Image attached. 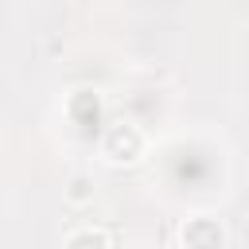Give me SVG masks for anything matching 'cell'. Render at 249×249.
Wrapping results in <instances>:
<instances>
[{"instance_id": "cell-1", "label": "cell", "mask_w": 249, "mask_h": 249, "mask_svg": "<svg viewBox=\"0 0 249 249\" xmlns=\"http://www.w3.org/2000/svg\"><path fill=\"white\" fill-rule=\"evenodd\" d=\"M101 152L109 163H136L144 152V136L136 124H109L101 136Z\"/></svg>"}, {"instance_id": "cell-2", "label": "cell", "mask_w": 249, "mask_h": 249, "mask_svg": "<svg viewBox=\"0 0 249 249\" xmlns=\"http://www.w3.org/2000/svg\"><path fill=\"white\" fill-rule=\"evenodd\" d=\"M183 245L187 249H226V230L214 218H187Z\"/></svg>"}, {"instance_id": "cell-3", "label": "cell", "mask_w": 249, "mask_h": 249, "mask_svg": "<svg viewBox=\"0 0 249 249\" xmlns=\"http://www.w3.org/2000/svg\"><path fill=\"white\" fill-rule=\"evenodd\" d=\"M66 249H109V237L101 230H78L66 237Z\"/></svg>"}, {"instance_id": "cell-4", "label": "cell", "mask_w": 249, "mask_h": 249, "mask_svg": "<svg viewBox=\"0 0 249 249\" xmlns=\"http://www.w3.org/2000/svg\"><path fill=\"white\" fill-rule=\"evenodd\" d=\"M70 109H74V117H78V121H89V117L97 121V113H101V101H97V93H78Z\"/></svg>"}, {"instance_id": "cell-5", "label": "cell", "mask_w": 249, "mask_h": 249, "mask_svg": "<svg viewBox=\"0 0 249 249\" xmlns=\"http://www.w3.org/2000/svg\"><path fill=\"white\" fill-rule=\"evenodd\" d=\"M89 195H93V191H89V179H86V175H74L70 187H66V198H70V202H86Z\"/></svg>"}]
</instances>
